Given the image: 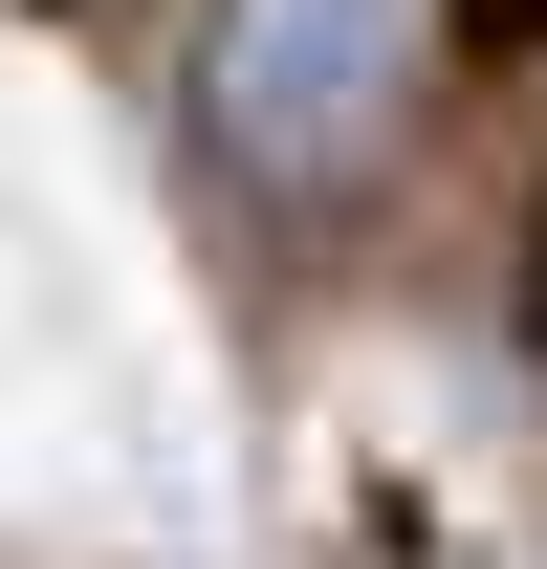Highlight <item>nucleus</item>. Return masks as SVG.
<instances>
[{
	"label": "nucleus",
	"instance_id": "1",
	"mask_svg": "<svg viewBox=\"0 0 547 569\" xmlns=\"http://www.w3.org/2000/svg\"><path fill=\"white\" fill-rule=\"evenodd\" d=\"M416 67H438V0H198V132L241 198H350L395 153Z\"/></svg>",
	"mask_w": 547,
	"mask_h": 569
}]
</instances>
